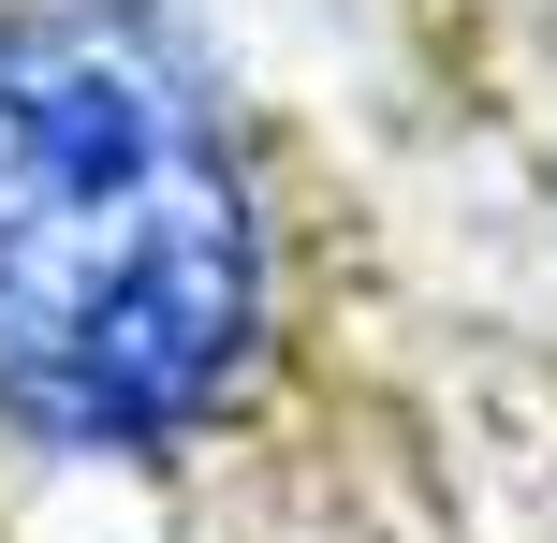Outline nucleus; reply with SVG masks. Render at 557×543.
<instances>
[{
	"instance_id": "1",
	"label": "nucleus",
	"mask_w": 557,
	"mask_h": 543,
	"mask_svg": "<svg viewBox=\"0 0 557 543\" xmlns=\"http://www.w3.org/2000/svg\"><path fill=\"white\" fill-rule=\"evenodd\" d=\"M278 235L162 0H0V441L133 470L264 368Z\"/></svg>"
}]
</instances>
